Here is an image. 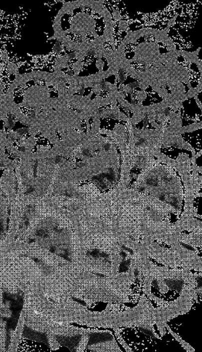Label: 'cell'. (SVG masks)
<instances>
[{"label":"cell","mask_w":202,"mask_h":352,"mask_svg":"<svg viewBox=\"0 0 202 352\" xmlns=\"http://www.w3.org/2000/svg\"><path fill=\"white\" fill-rule=\"evenodd\" d=\"M128 133V144L131 155L150 153L154 155L161 151L163 139L164 129H138L132 125L130 117L126 121Z\"/></svg>","instance_id":"obj_1"},{"label":"cell","mask_w":202,"mask_h":352,"mask_svg":"<svg viewBox=\"0 0 202 352\" xmlns=\"http://www.w3.org/2000/svg\"><path fill=\"white\" fill-rule=\"evenodd\" d=\"M173 147L176 148L183 149L191 151L192 155H196L195 149L192 144L184 140L181 135H172V136H163L162 147Z\"/></svg>","instance_id":"obj_2"},{"label":"cell","mask_w":202,"mask_h":352,"mask_svg":"<svg viewBox=\"0 0 202 352\" xmlns=\"http://www.w3.org/2000/svg\"><path fill=\"white\" fill-rule=\"evenodd\" d=\"M191 167H192V161L189 155H186V153H181L175 160L173 169L178 171L181 179H183L192 174Z\"/></svg>","instance_id":"obj_3"},{"label":"cell","mask_w":202,"mask_h":352,"mask_svg":"<svg viewBox=\"0 0 202 352\" xmlns=\"http://www.w3.org/2000/svg\"><path fill=\"white\" fill-rule=\"evenodd\" d=\"M179 241L180 243H185L192 247L202 248V230L194 231L189 234L181 233Z\"/></svg>","instance_id":"obj_4"},{"label":"cell","mask_w":202,"mask_h":352,"mask_svg":"<svg viewBox=\"0 0 202 352\" xmlns=\"http://www.w3.org/2000/svg\"><path fill=\"white\" fill-rule=\"evenodd\" d=\"M87 350L91 352H122L120 347H118V344H117L116 340L115 339H113V340L111 341L99 342L94 344V345L89 346V347H87Z\"/></svg>","instance_id":"obj_5"},{"label":"cell","mask_w":202,"mask_h":352,"mask_svg":"<svg viewBox=\"0 0 202 352\" xmlns=\"http://www.w3.org/2000/svg\"><path fill=\"white\" fill-rule=\"evenodd\" d=\"M117 104H118V102H115V103L110 105H111V108H107V109L103 110L102 112H99L100 118L110 117V118L115 119V120L125 121L126 122L129 117H128L124 113H121L120 111Z\"/></svg>","instance_id":"obj_6"},{"label":"cell","mask_w":202,"mask_h":352,"mask_svg":"<svg viewBox=\"0 0 202 352\" xmlns=\"http://www.w3.org/2000/svg\"><path fill=\"white\" fill-rule=\"evenodd\" d=\"M200 50H201V48H198V49L192 52V53L184 51V50H180V56H183L188 62L194 63V64H197L199 70H200V73L202 74V61L201 59H199V53H200Z\"/></svg>","instance_id":"obj_7"},{"label":"cell","mask_w":202,"mask_h":352,"mask_svg":"<svg viewBox=\"0 0 202 352\" xmlns=\"http://www.w3.org/2000/svg\"><path fill=\"white\" fill-rule=\"evenodd\" d=\"M166 329H167V331H169V333H170V334H171L172 336H173V337L175 338V339L177 341V342L180 343V344L182 346L183 348L186 351L189 352H194V349L193 348L192 346H191L190 344H188L187 342H185L184 340H183L182 338H181V336H179V335L177 334L176 333L174 332L173 330L171 329V328L169 326L168 324H167V325H166Z\"/></svg>","instance_id":"obj_8"},{"label":"cell","mask_w":202,"mask_h":352,"mask_svg":"<svg viewBox=\"0 0 202 352\" xmlns=\"http://www.w3.org/2000/svg\"><path fill=\"white\" fill-rule=\"evenodd\" d=\"M202 128V122L201 121L200 122H196L194 123L191 124V125H187V126L181 127V130H180V134H183V133H192V132L197 131V130L201 129Z\"/></svg>","instance_id":"obj_9"},{"label":"cell","mask_w":202,"mask_h":352,"mask_svg":"<svg viewBox=\"0 0 202 352\" xmlns=\"http://www.w3.org/2000/svg\"><path fill=\"white\" fill-rule=\"evenodd\" d=\"M113 331H114L115 335H116L117 339H118V341L119 342L120 344L123 346L124 350L128 352H133V350H132V349L131 348L129 345H128L127 343H126L125 340L123 339L122 335H121V331H122L121 328H114Z\"/></svg>","instance_id":"obj_10"},{"label":"cell","mask_w":202,"mask_h":352,"mask_svg":"<svg viewBox=\"0 0 202 352\" xmlns=\"http://www.w3.org/2000/svg\"><path fill=\"white\" fill-rule=\"evenodd\" d=\"M202 91V75L200 76V83H199L198 86L195 88H192V89H189V91L186 93V95L187 97V100H189L191 98H194L195 97L199 96V94L201 93Z\"/></svg>","instance_id":"obj_11"},{"label":"cell","mask_w":202,"mask_h":352,"mask_svg":"<svg viewBox=\"0 0 202 352\" xmlns=\"http://www.w3.org/2000/svg\"><path fill=\"white\" fill-rule=\"evenodd\" d=\"M118 27L121 31H129V23L125 20L121 19L118 22Z\"/></svg>","instance_id":"obj_12"},{"label":"cell","mask_w":202,"mask_h":352,"mask_svg":"<svg viewBox=\"0 0 202 352\" xmlns=\"http://www.w3.org/2000/svg\"><path fill=\"white\" fill-rule=\"evenodd\" d=\"M104 64H104V61H102V59H97L96 65L97 66L98 68L99 69V72L103 71Z\"/></svg>","instance_id":"obj_13"},{"label":"cell","mask_w":202,"mask_h":352,"mask_svg":"<svg viewBox=\"0 0 202 352\" xmlns=\"http://www.w3.org/2000/svg\"><path fill=\"white\" fill-rule=\"evenodd\" d=\"M194 99H195L196 102H197V105H198V106L200 107V110H202V104L201 102H200V100H199V97L197 96V97H194Z\"/></svg>","instance_id":"obj_14"},{"label":"cell","mask_w":202,"mask_h":352,"mask_svg":"<svg viewBox=\"0 0 202 352\" xmlns=\"http://www.w3.org/2000/svg\"><path fill=\"white\" fill-rule=\"evenodd\" d=\"M0 72H1V67H0Z\"/></svg>","instance_id":"obj_15"}]
</instances>
